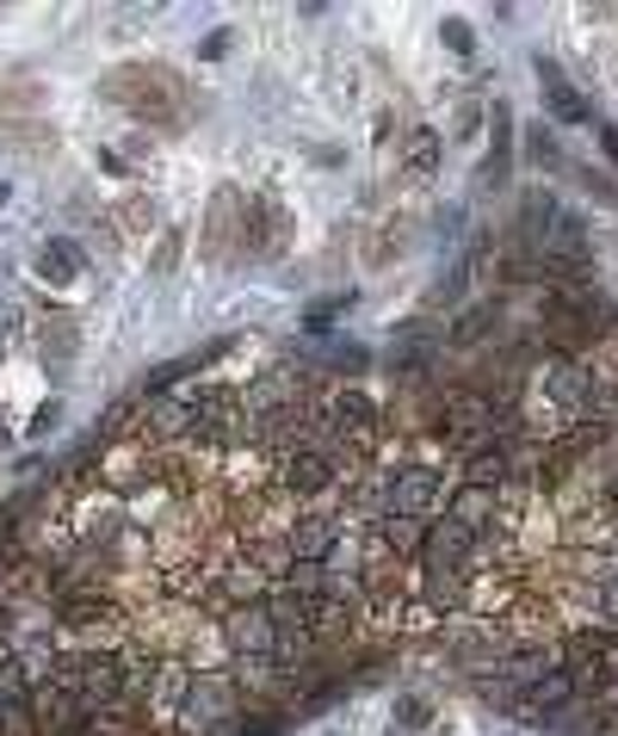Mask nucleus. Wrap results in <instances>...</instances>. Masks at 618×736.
<instances>
[{
    "label": "nucleus",
    "instance_id": "nucleus-1",
    "mask_svg": "<svg viewBox=\"0 0 618 736\" xmlns=\"http://www.w3.org/2000/svg\"><path fill=\"white\" fill-rule=\"evenodd\" d=\"M180 730L185 736H211V724H230L235 730V712H242V681L235 674H216V669H204V674H192L185 681V693H180Z\"/></svg>",
    "mask_w": 618,
    "mask_h": 736
},
{
    "label": "nucleus",
    "instance_id": "nucleus-2",
    "mask_svg": "<svg viewBox=\"0 0 618 736\" xmlns=\"http://www.w3.org/2000/svg\"><path fill=\"white\" fill-rule=\"evenodd\" d=\"M223 638H230V650L242 662H273L278 657V626H273V612H266L260 600L223 612Z\"/></svg>",
    "mask_w": 618,
    "mask_h": 736
},
{
    "label": "nucleus",
    "instance_id": "nucleus-3",
    "mask_svg": "<svg viewBox=\"0 0 618 736\" xmlns=\"http://www.w3.org/2000/svg\"><path fill=\"white\" fill-rule=\"evenodd\" d=\"M420 569H464V576H477L482 557H477V533H464L458 520H433L427 538H420L415 551Z\"/></svg>",
    "mask_w": 618,
    "mask_h": 736
},
{
    "label": "nucleus",
    "instance_id": "nucleus-4",
    "mask_svg": "<svg viewBox=\"0 0 618 736\" xmlns=\"http://www.w3.org/2000/svg\"><path fill=\"white\" fill-rule=\"evenodd\" d=\"M439 495H446V477L433 465H408L390 477V514H402V520H420V526H427Z\"/></svg>",
    "mask_w": 618,
    "mask_h": 736
},
{
    "label": "nucleus",
    "instance_id": "nucleus-5",
    "mask_svg": "<svg viewBox=\"0 0 618 736\" xmlns=\"http://www.w3.org/2000/svg\"><path fill=\"white\" fill-rule=\"evenodd\" d=\"M273 483L291 495V502H309V495H322L328 483H334V465H328L316 446H291V452H278V470Z\"/></svg>",
    "mask_w": 618,
    "mask_h": 736
},
{
    "label": "nucleus",
    "instance_id": "nucleus-6",
    "mask_svg": "<svg viewBox=\"0 0 618 736\" xmlns=\"http://www.w3.org/2000/svg\"><path fill=\"white\" fill-rule=\"evenodd\" d=\"M539 94H544V111H551L556 125H587V118H594V111H587V99H582V87H575L569 75H563V68L551 63V56H539Z\"/></svg>",
    "mask_w": 618,
    "mask_h": 736
},
{
    "label": "nucleus",
    "instance_id": "nucleus-7",
    "mask_svg": "<svg viewBox=\"0 0 618 736\" xmlns=\"http://www.w3.org/2000/svg\"><path fill=\"white\" fill-rule=\"evenodd\" d=\"M285 545H291L297 564H328L340 551V520L334 514H297L291 533H285Z\"/></svg>",
    "mask_w": 618,
    "mask_h": 736
},
{
    "label": "nucleus",
    "instance_id": "nucleus-8",
    "mask_svg": "<svg viewBox=\"0 0 618 736\" xmlns=\"http://www.w3.org/2000/svg\"><path fill=\"white\" fill-rule=\"evenodd\" d=\"M439 415H446V439L489 434V427H494V396H482V391H451Z\"/></svg>",
    "mask_w": 618,
    "mask_h": 736
},
{
    "label": "nucleus",
    "instance_id": "nucleus-9",
    "mask_svg": "<svg viewBox=\"0 0 618 736\" xmlns=\"http://www.w3.org/2000/svg\"><path fill=\"white\" fill-rule=\"evenodd\" d=\"M494 508H501V489H477V483H464L458 495L446 502V520H458L464 533H489L494 526Z\"/></svg>",
    "mask_w": 618,
    "mask_h": 736
},
{
    "label": "nucleus",
    "instance_id": "nucleus-10",
    "mask_svg": "<svg viewBox=\"0 0 618 736\" xmlns=\"http://www.w3.org/2000/svg\"><path fill=\"white\" fill-rule=\"evenodd\" d=\"M508 477H513V446H508V439H482V446H470V470H464V483L501 489Z\"/></svg>",
    "mask_w": 618,
    "mask_h": 736
},
{
    "label": "nucleus",
    "instance_id": "nucleus-11",
    "mask_svg": "<svg viewBox=\"0 0 618 736\" xmlns=\"http://www.w3.org/2000/svg\"><path fill=\"white\" fill-rule=\"evenodd\" d=\"M334 434H359V439H371V427H377V403H371L365 391H340L334 403H328V415H322Z\"/></svg>",
    "mask_w": 618,
    "mask_h": 736
},
{
    "label": "nucleus",
    "instance_id": "nucleus-12",
    "mask_svg": "<svg viewBox=\"0 0 618 736\" xmlns=\"http://www.w3.org/2000/svg\"><path fill=\"white\" fill-rule=\"evenodd\" d=\"M433 353H439V341H433L427 329H408V334L390 341V372L415 377V372H427V365H433Z\"/></svg>",
    "mask_w": 618,
    "mask_h": 736
},
{
    "label": "nucleus",
    "instance_id": "nucleus-13",
    "mask_svg": "<svg viewBox=\"0 0 618 736\" xmlns=\"http://www.w3.org/2000/svg\"><path fill=\"white\" fill-rule=\"evenodd\" d=\"M513 173V125H508V106H494V142H489V161H482V186H508Z\"/></svg>",
    "mask_w": 618,
    "mask_h": 736
},
{
    "label": "nucleus",
    "instance_id": "nucleus-14",
    "mask_svg": "<svg viewBox=\"0 0 618 736\" xmlns=\"http://www.w3.org/2000/svg\"><path fill=\"white\" fill-rule=\"evenodd\" d=\"M464 600H470V576H464V569H427V600H420V607L458 612Z\"/></svg>",
    "mask_w": 618,
    "mask_h": 736
},
{
    "label": "nucleus",
    "instance_id": "nucleus-15",
    "mask_svg": "<svg viewBox=\"0 0 618 736\" xmlns=\"http://www.w3.org/2000/svg\"><path fill=\"white\" fill-rule=\"evenodd\" d=\"M38 273H44L50 285H68L81 273V248L75 242H44V254H38Z\"/></svg>",
    "mask_w": 618,
    "mask_h": 736
},
{
    "label": "nucleus",
    "instance_id": "nucleus-16",
    "mask_svg": "<svg viewBox=\"0 0 618 736\" xmlns=\"http://www.w3.org/2000/svg\"><path fill=\"white\" fill-rule=\"evenodd\" d=\"M353 303H359V291H328V298H309V303H303V329L322 334L328 322H334V316H347Z\"/></svg>",
    "mask_w": 618,
    "mask_h": 736
},
{
    "label": "nucleus",
    "instance_id": "nucleus-17",
    "mask_svg": "<svg viewBox=\"0 0 618 736\" xmlns=\"http://www.w3.org/2000/svg\"><path fill=\"white\" fill-rule=\"evenodd\" d=\"M322 353H328V372H347V377H359V372H365V360H371L359 341H328Z\"/></svg>",
    "mask_w": 618,
    "mask_h": 736
},
{
    "label": "nucleus",
    "instance_id": "nucleus-18",
    "mask_svg": "<svg viewBox=\"0 0 618 736\" xmlns=\"http://www.w3.org/2000/svg\"><path fill=\"white\" fill-rule=\"evenodd\" d=\"M433 168H439V137H433V130H415V137H408V173L427 180Z\"/></svg>",
    "mask_w": 618,
    "mask_h": 736
},
{
    "label": "nucleus",
    "instance_id": "nucleus-19",
    "mask_svg": "<svg viewBox=\"0 0 618 736\" xmlns=\"http://www.w3.org/2000/svg\"><path fill=\"white\" fill-rule=\"evenodd\" d=\"M0 736H44V730H38V712H31V700L0 705Z\"/></svg>",
    "mask_w": 618,
    "mask_h": 736
},
{
    "label": "nucleus",
    "instance_id": "nucleus-20",
    "mask_svg": "<svg viewBox=\"0 0 618 736\" xmlns=\"http://www.w3.org/2000/svg\"><path fill=\"white\" fill-rule=\"evenodd\" d=\"M494 316H501V310H494V303H477V310H464V322H458V329H451V341H458V346L482 341V334L494 329Z\"/></svg>",
    "mask_w": 618,
    "mask_h": 736
},
{
    "label": "nucleus",
    "instance_id": "nucleus-21",
    "mask_svg": "<svg viewBox=\"0 0 618 736\" xmlns=\"http://www.w3.org/2000/svg\"><path fill=\"white\" fill-rule=\"evenodd\" d=\"M525 156H532V161H539V168H563V149H556V137H551V130H525Z\"/></svg>",
    "mask_w": 618,
    "mask_h": 736
},
{
    "label": "nucleus",
    "instance_id": "nucleus-22",
    "mask_svg": "<svg viewBox=\"0 0 618 736\" xmlns=\"http://www.w3.org/2000/svg\"><path fill=\"white\" fill-rule=\"evenodd\" d=\"M396 724H402V730H427V724H433V705L420 700V693H402V700H396Z\"/></svg>",
    "mask_w": 618,
    "mask_h": 736
},
{
    "label": "nucleus",
    "instance_id": "nucleus-23",
    "mask_svg": "<svg viewBox=\"0 0 618 736\" xmlns=\"http://www.w3.org/2000/svg\"><path fill=\"white\" fill-rule=\"evenodd\" d=\"M439 38H446V44L458 50V56H470V50H477V32H470L464 19H446V25H439Z\"/></svg>",
    "mask_w": 618,
    "mask_h": 736
},
{
    "label": "nucleus",
    "instance_id": "nucleus-24",
    "mask_svg": "<svg viewBox=\"0 0 618 736\" xmlns=\"http://www.w3.org/2000/svg\"><path fill=\"white\" fill-rule=\"evenodd\" d=\"M118 217L130 223V230H142V223H154V204H149V199H130V204L118 211Z\"/></svg>",
    "mask_w": 618,
    "mask_h": 736
},
{
    "label": "nucleus",
    "instance_id": "nucleus-25",
    "mask_svg": "<svg viewBox=\"0 0 618 736\" xmlns=\"http://www.w3.org/2000/svg\"><path fill=\"white\" fill-rule=\"evenodd\" d=\"M600 619H606V626L618 631V576H612V582H606V588H600Z\"/></svg>",
    "mask_w": 618,
    "mask_h": 736
},
{
    "label": "nucleus",
    "instance_id": "nucleus-26",
    "mask_svg": "<svg viewBox=\"0 0 618 736\" xmlns=\"http://www.w3.org/2000/svg\"><path fill=\"white\" fill-rule=\"evenodd\" d=\"M600 156L612 161V173H618V130L612 125H600Z\"/></svg>",
    "mask_w": 618,
    "mask_h": 736
},
{
    "label": "nucleus",
    "instance_id": "nucleus-27",
    "mask_svg": "<svg viewBox=\"0 0 618 736\" xmlns=\"http://www.w3.org/2000/svg\"><path fill=\"white\" fill-rule=\"evenodd\" d=\"M223 50H230V32H211V38H204V63H216Z\"/></svg>",
    "mask_w": 618,
    "mask_h": 736
},
{
    "label": "nucleus",
    "instance_id": "nucleus-28",
    "mask_svg": "<svg viewBox=\"0 0 618 736\" xmlns=\"http://www.w3.org/2000/svg\"><path fill=\"white\" fill-rule=\"evenodd\" d=\"M606 514H612V520H618V483H612V495H606Z\"/></svg>",
    "mask_w": 618,
    "mask_h": 736
}]
</instances>
